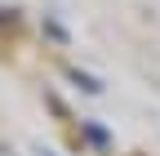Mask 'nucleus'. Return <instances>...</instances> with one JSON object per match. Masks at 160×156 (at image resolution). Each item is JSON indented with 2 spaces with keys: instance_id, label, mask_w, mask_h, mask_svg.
Segmentation results:
<instances>
[{
  "instance_id": "f257e3e1",
  "label": "nucleus",
  "mask_w": 160,
  "mask_h": 156,
  "mask_svg": "<svg viewBox=\"0 0 160 156\" xmlns=\"http://www.w3.org/2000/svg\"><path fill=\"white\" fill-rule=\"evenodd\" d=\"M45 156H49V152H45Z\"/></svg>"
}]
</instances>
